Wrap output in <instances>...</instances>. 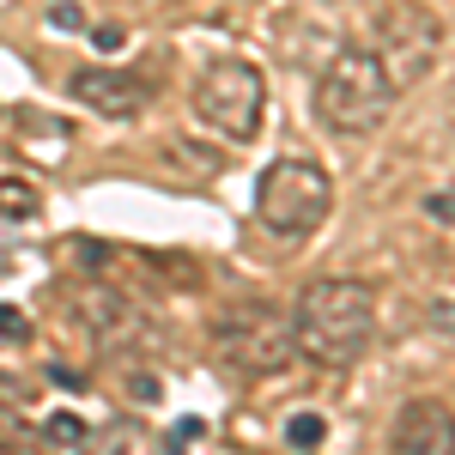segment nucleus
I'll return each instance as SVG.
<instances>
[{"instance_id":"obj_1","label":"nucleus","mask_w":455,"mask_h":455,"mask_svg":"<svg viewBox=\"0 0 455 455\" xmlns=\"http://www.w3.org/2000/svg\"><path fill=\"white\" fill-rule=\"evenodd\" d=\"M298 358L315 371H352L377 334V285L371 280H310L298 291Z\"/></svg>"},{"instance_id":"obj_2","label":"nucleus","mask_w":455,"mask_h":455,"mask_svg":"<svg viewBox=\"0 0 455 455\" xmlns=\"http://www.w3.org/2000/svg\"><path fill=\"white\" fill-rule=\"evenodd\" d=\"M395 79L383 73V61L371 55V43H347L322 79H315V116H322V128L328 134H371V128H383V116L395 109Z\"/></svg>"},{"instance_id":"obj_3","label":"nucleus","mask_w":455,"mask_h":455,"mask_svg":"<svg viewBox=\"0 0 455 455\" xmlns=\"http://www.w3.org/2000/svg\"><path fill=\"white\" fill-rule=\"evenodd\" d=\"M328 207H334V182L315 158H274L255 182V219L285 243H304L328 219Z\"/></svg>"},{"instance_id":"obj_4","label":"nucleus","mask_w":455,"mask_h":455,"mask_svg":"<svg viewBox=\"0 0 455 455\" xmlns=\"http://www.w3.org/2000/svg\"><path fill=\"white\" fill-rule=\"evenodd\" d=\"M212 358L231 377H274V371H285L298 358V328H291V315L267 310V304L231 310L212 328Z\"/></svg>"},{"instance_id":"obj_5","label":"nucleus","mask_w":455,"mask_h":455,"mask_svg":"<svg viewBox=\"0 0 455 455\" xmlns=\"http://www.w3.org/2000/svg\"><path fill=\"white\" fill-rule=\"evenodd\" d=\"M437 49H443V19L431 6H419V0H388L371 19V55L383 61L395 92L419 85L431 73V61H437Z\"/></svg>"},{"instance_id":"obj_6","label":"nucleus","mask_w":455,"mask_h":455,"mask_svg":"<svg viewBox=\"0 0 455 455\" xmlns=\"http://www.w3.org/2000/svg\"><path fill=\"white\" fill-rule=\"evenodd\" d=\"M261 109H267V79L249 61H212L201 79H195V116L219 128L225 140L249 146L261 134Z\"/></svg>"},{"instance_id":"obj_7","label":"nucleus","mask_w":455,"mask_h":455,"mask_svg":"<svg viewBox=\"0 0 455 455\" xmlns=\"http://www.w3.org/2000/svg\"><path fill=\"white\" fill-rule=\"evenodd\" d=\"M73 310H79V322L92 328V340H98L104 352H122V347H134V340L146 334L140 304H134L128 291H116L109 280L79 285V291H73Z\"/></svg>"},{"instance_id":"obj_8","label":"nucleus","mask_w":455,"mask_h":455,"mask_svg":"<svg viewBox=\"0 0 455 455\" xmlns=\"http://www.w3.org/2000/svg\"><path fill=\"white\" fill-rule=\"evenodd\" d=\"M73 104L98 109V116H109V122H134L146 109V98H152V79L146 73H128V68H79L68 79Z\"/></svg>"},{"instance_id":"obj_9","label":"nucleus","mask_w":455,"mask_h":455,"mask_svg":"<svg viewBox=\"0 0 455 455\" xmlns=\"http://www.w3.org/2000/svg\"><path fill=\"white\" fill-rule=\"evenodd\" d=\"M388 455H455V413L443 401H431V395H413L395 413Z\"/></svg>"},{"instance_id":"obj_10","label":"nucleus","mask_w":455,"mask_h":455,"mask_svg":"<svg viewBox=\"0 0 455 455\" xmlns=\"http://www.w3.org/2000/svg\"><path fill=\"white\" fill-rule=\"evenodd\" d=\"M0 212L6 219H31L36 212V188L25 176H0Z\"/></svg>"},{"instance_id":"obj_11","label":"nucleus","mask_w":455,"mask_h":455,"mask_svg":"<svg viewBox=\"0 0 455 455\" xmlns=\"http://www.w3.org/2000/svg\"><path fill=\"white\" fill-rule=\"evenodd\" d=\"M322 437H328V419L322 413H291L285 419V443L291 450H322Z\"/></svg>"},{"instance_id":"obj_12","label":"nucleus","mask_w":455,"mask_h":455,"mask_svg":"<svg viewBox=\"0 0 455 455\" xmlns=\"http://www.w3.org/2000/svg\"><path fill=\"white\" fill-rule=\"evenodd\" d=\"M43 437H49V443H85V419H79V413H49V425H43Z\"/></svg>"},{"instance_id":"obj_13","label":"nucleus","mask_w":455,"mask_h":455,"mask_svg":"<svg viewBox=\"0 0 455 455\" xmlns=\"http://www.w3.org/2000/svg\"><path fill=\"white\" fill-rule=\"evenodd\" d=\"M128 443H134V425H128V419H116V425L104 431V437L92 443V455H128Z\"/></svg>"},{"instance_id":"obj_14","label":"nucleus","mask_w":455,"mask_h":455,"mask_svg":"<svg viewBox=\"0 0 455 455\" xmlns=\"http://www.w3.org/2000/svg\"><path fill=\"white\" fill-rule=\"evenodd\" d=\"M0 340H12V347H25V340H31V322H25V310L0 304Z\"/></svg>"},{"instance_id":"obj_15","label":"nucleus","mask_w":455,"mask_h":455,"mask_svg":"<svg viewBox=\"0 0 455 455\" xmlns=\"http://www.w3.org/2000/svg\"><path fill=\"white\" fill-rule=\"evenodd\" d=\"M19 443H25V419L0 401V450H19Z\"/></svg>"},{"instance_id":"obj_16","label":"nucleus","mask_w":455,"mask_h":455,"mask_svg":"<svg viewBox=\"0 0 455 455\" xmlns=\"http://www.w3.org/2000/svg\"><path fill=\"white\" fill-rule=\"evenodd\" d=\"M49 25H61V31H85V12H79L73 0H55V6H49Z\"/></svg>"},{"instance_id":"obj_17","label":"nucleus","mask_w":455,"mask_h":455,"mask_svg":"<svg viewBox=\"0 0 455 455\" xmlns=\"http://www.w3.org/2000/svg\"><path fill=\"white\" fill-rule=\"evenodd\" d=\"M171 152H176V158H182V164H195V171H219V158H212L207 146H188V140H176Z\"/></svg>"},{"instance_id":"obj_18","label":"nucleus","mask_w":455,"mask_h":455,"mask_svg":"<svg viewBox=\"0 0 455 455\" xmlns=\"http://www.w3.org/2000/svg\"><path fill=\"white\" fill-rule=\"evenodd\" d=\"M201 437H207V419H182L171 443H201Z\"/></svg>"},{"instance_id":"obj_19","label":"nucleus","mask_w":455,"mask_h":455,"mask_svg":"<svg viewBox=\"0 0 455 455\" xmlns=\"http://www.w3.org/2000/svg\"><path fill=\"white\" fill-rule=\"evenodd\" d=\"M98 49H122V43H128V31H122V25H98Z\"/></svg>"},{"instance_id":"obj_20","label":"nucleus","mask_w":455,"mask_h":455,"mask_svg":"<svg viewBox=\"0 0 455 455\" xmlns=\"http://www.w3.org/2000/svg\"><path fill=\"white\" fill-rule=\"evenodd\" d=\"M49 377H55V383H61V388H85V377H79L73 364H49Z\"/></svg>"},{"instance_id":"obj_21","label":"nucleus","mask_w":455,"mask_h":455,"mask_svg":"<svg viewBox=\"0 0 455 455\" xmlns=\"http://www.w3.org/2000/svg\"><path fill=\"white\" fill-rule=\"evenodd\" d=\"M128 388H134V401H146V407L158 401V377H134V383H128Z\"/></svg>"},{"instance_id":"obj_22","label":"nucleus","mask_w":455,"mask_h":455,"mask_svg":"<svg viewBox=\"0 0 455 455\" xmlns=\"http://www.w3.org/2000/svg\"><path fill=\"white\" fill-rule=\"evenodd\" d=\"M425 207H431V219H455V195H431Z\"/></svg>"},{"instance_id":"obj_23","label":"nucleus","mask_w":455,"mask_h":455,"mask_svg":"<svg viewBox=\"0 0 455 455\" xmlns=\"http://www.w3.org/2000/svg\"><path fill=\"white\" fill-rule=\"evenodd\" d=\"M431 322H437V328H450V334H455V304H437V310H431Z\"/></svg>"},{"instance_id":"obj_24","label":"nucleus","mask_w":455,"mask_h":455,"mask_svg":"<svg viewBox=\"0 0 455 455\" xmlns=\"http://www.w3.org/2000/svg\"><path fill=\"white\" fill-rule=\"evenodd\" d=\"M164 455H182V443H171V450H164Z\"/></svg>"}]
</instances>
